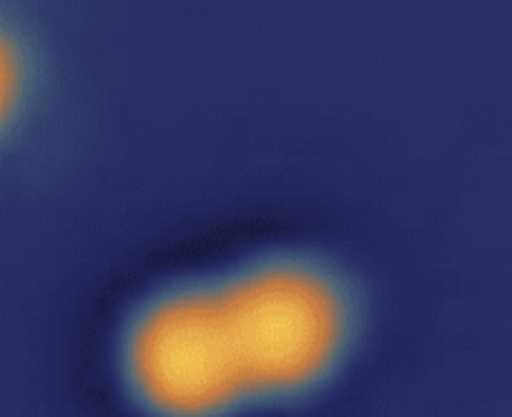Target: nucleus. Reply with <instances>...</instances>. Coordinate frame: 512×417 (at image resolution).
I'll list each match as a JSON object with an SVG mask.
<instances>
[{
  "instance_id": "1",
  "label": "nucleus",
  "mask_w": 512,
  "mask_h": 417,
  "mask_svg": "<svg viewBox=\"0 0 512 417\" xmlns=\"http://www.w3.org/2000/svg\"><path fill=\"white\" fill-rule=\"evenodd\" d=\"M214 282L246 402L299 395L339 365L352 332V307L327 269L269 259Z\"/></svg>"
},
{
  "instance_id": "2",
  "label": "nucleus",
  "mask_w": 512,
  "mask_h": 417,
  "mask_svg": "<svg viewBox=\"0 0 512 417\" xmlns=\"http://www.w3.org/2000/svg\"><path fill=\"white\" fill-rule=\"evenodd\" d=\"M123 370L139 400L179 417L246 405L226 350L214 279L166 289L136 312L123 345Z\"/></svg>"
},
{
  "instance_id": "3",
  "label": "nucleus",
  "mask_w": 512,
  "mask_h": 417,
  "mask_svg": "<svg viewBox=\"0 0 512 417\" xmlns=\"http://www.w3.org/2000/svg\"><path fill=\"white\" fill-rule=\"evenodd\" d=\"M33 61L21 33L0 18V149L11 141L31 101Z\"/></svg>"
}]
</instances>
